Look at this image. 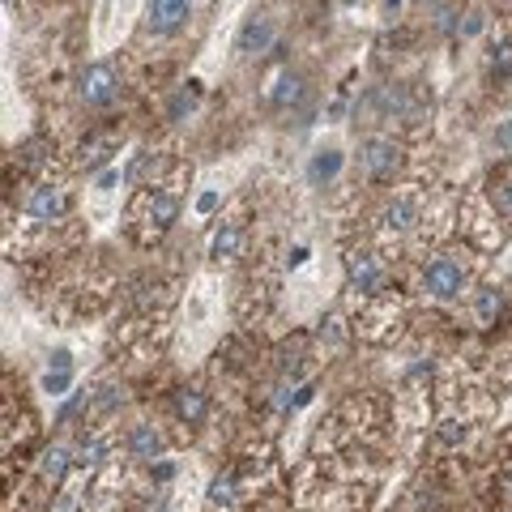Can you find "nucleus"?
I'll return each mask as SVG.
<instances>
[{"label":"nucleus","mask_w":512,"mask_h":512,"mask_svg":"<svg viewBox=\"0 0 512 512\" xmlns=\"http://www.w3.org/2000/svg\"><path fill=\"white\" fill-rule=\"evenodd\" d=\"M184 154H175L171 146H146V150H137L133 158H128V167H124V188L133 192L141 184H150L158 180V175H167L175 163H180Z\"/></svg>","instance_id":"a211bd4d"},{"label":"nucleus","mask_w":512,"mask_h":512,"mask_svg":"<svg viewBox=\"0 0 512 512\" xmlns=\"http://www.w3.org/2000/svg\"><path fill=\"white\" fill-rule=\"evenodd\" d=\"M252 235H256V197H252V192H239V197L214 222L210 265H218V269L244 265L248 252H252Z\"/></svg>","instance_id":"9d476101"},{"label":"nucleus","mask_w":512,"mask_h":512,"mask_svg":"<svg viewBox=\"0 0 512 512\" xmlns=\"http://www.w3.org/2000/svg\"><path fill=\"white\" fill-rule=\"evenodd\" d=\"M282 39V18L274 13V5L252 9L244 26L235 30V60H261L265 52H274Z\"/></svg>","instance_id":"dca6fc26"},{"label":"nucleus","mask_w":512,"mask_h":512,"mask_svg":"<svg viewBox=\"0 0 512 512\" xmlns=\"http://www.w3.org/2000/svg\"><path fill=\"white\" fill-rule=\"evenodd\" d=\"M124 137H128L124 116H116V120H94V124H77L73 137L64 141V158H69V171H73V175H90V171L107 167L111 158L120 154Z\"/></svg>","instance_id":"9b49d317"},{"label":"nucleus","mask_w":512,"mask_h":512,"mask_svg":"<svg viewBox=\"0 0 512 512\" xmlns=\"http://www.w3.org/2000/svg\"><path fill=\"white\" fill-rule=\"evenodd\" d=\"M265 107L274 111V116H295L299 128L312 124V111H316V90H312V77L303 69H286L274 77V86L265 94Z\"/></svg>","instance_id":"4468645a"},{"label":"nucleus","mask_w":512,"mask_h":512,"mask_svg":"<svg viewBox=\"0 0 512 512\" xmlns=\"http://www.w3.org/2000/svg\"><path fill=\"white\" fill-rule=\"evenodd\" d=\"M282 274H286V256H278L274 244H256L244 261L239 274V291H235V325L256 333L274 316L278 299H282Z\"/></svg>","instance_id":"0eeeda50"},{"label":"nucleus","mask_w":512,"mask_h":512,"mask_svg":"<svg viewBox=\"0 0 512 512\" xmlns=\"http://www.w3.org/2000/svg\"><path fill=\"white\" fill-rule=\"evenodd\" d=\"M478 282H483V252L470 248L466 239H448V244L431 248L406 274L419 312H461L478 291Z\"/></svg>","instance_id":"7ed1b4c3"},{"label":"nucleus","mask_w":512,"mask_h":512,"mask_svg":"<svg viewBox=\"0 0 512 512\" xmlns=\"http://www.w3.org/2000/svg\"><path fill=\"white\" fill-rule=\"evenodd\" d=\"M197 210H201V214H214V210H218V192H205V197L197 201Z\"/></svg>","instance_id":"393cba45"},{"label":"nucleus","mask_w":512,"mask_h":512,"mask_svg":"<svg viewBox=\"0 0 512 512\" xmlns=\"http://www.w3.org/2000/svg\"><path fill=\"white\" fill-rule=\"evenodd\" d=\"M137 94H141V60L133 52L90 60L73 73V82H69L73 111L86 116V124L124 116V107L137 103Z\"/></svg>","instance_id":"39448f33"},{"label":"nucleus","mask_w":512,"mask_h":512,"mask_svg":"<svg viewBox=\"0 0 512 512\" xmlns=\"http://www.w3.org/2000/svg\"><path fill=\"white\" fill-rule=\"evenodd\" d=\"M69 380H73V359L64 355V350H56L52 355V363H47V376H43V389L52 393V397H60L64 389H69Z\"/></svg>","instance_id":"4be33fe9"},{"label":"nucleus","mask_w":512,"mask_h":512,"mask_svg":"<svg viewBox=\"0 0 512 512\" xmlns=\"http://www.w3.org/2000/svg\"><path fill=\"white\" fill-rule=\"evenodd\" d=\"M338 167H342V154L338 150H320L316 158H312V184H320V180H333L338 175Z\"/></svg>","instance_id":"5701e85b"},{"label":"nucleus","mask_w":512,"mask_h":512,"mask_svg":"<svg viewBox=\"0 0 512 512\" xmlns=\"http://www.w3.org/2000/svg\"><path fill=\"white\" fill-rule=\"evenodd\" d=\"M431 111H436L431 86L414 82V77H384V82L367 86V94L355 103V120L406 141H419L431 128Z\"/></svg>","instance_id":"423d86ee"},{"label":"nucleus","mask_w":512,"mask_h":512,"mask_svg":"<svg viewBox=\"0 0 512 512\" xmlns=\"http://www.w3.org/2000/svg\"><path fill=\"white\" fill-rule=\"evenodd\" d=\"M167 448H171V431L158 419H137L133 427H124V436H120V457H124V466H133V470L154 466L158 457H167Z\"/></svg>","instance_id":"2eb2a0df"},{"label":"nucleus","mask_w":512,"mask_h":512,"mask_svg":"<svg viewBox=\"0 0 512 512\" xmlns=\"http://www.w3.org/2000/svg\"><path fill=\"white\" fill-rule=\"evenodd\" d=\"M18 5H56V0H18ZM9 9H13V0H9Z\"/></svg>","instance_id":"a878e982"},{"label":"nucleus","mask_w":512,"mask_h":512,"mask_svg":"<svg viewBox=\"0 0 512 512\" xmlns=\"http://www.w3.org/2000/svg\"><path fill=\"white\" fill-rule=\"evenodd\" d=\"M205 5H210V0H146L128 52H133L137 60L167 52V47H175L192 26H197Z\"/></svg>","instance_id":"1a4fd4ad"},{"label":"nucleus","mask_w":512,"mask_h":512,"mask_svg":"<svg viewBox=\"0 0 512 512\" xmlns=\"http://www.w3.org/2000/svg\"><path fill=\"white\" fill-rule=\"evenodd\" d=\"M167 414H171V423L180 427V440L205 436L210 423H214V414H218V389H214V380L201 376V380L175 384V389L167 393Z\"/></svg>","instance_id":"ddd939ff"},{"label":"nucleus","mask_w":512,"mask_h":512,"mask_svg":"<svg viewBox=\"0 0 512 512\" xmlns=\"http://www.w3.org/2000/svg\"><path fill=\"white\" fill-rule=\"evenodd\" d=\"M457 205L461 197L440 180L427 175H410L397 188L380 192L372 210L359 218V235L389 256L393 265H419L431 248H440L457 231Z\"/></svg>","instance_id":"f257e3e1"},{"label":"nucleus","mask_w":512,"mask_h":512,"mask_svg":"<svg viewBox=\"0 0 512 512\" xmlns=\"http://www.w3.org/2000/svg\"><path fill=\"white\" fill-rule=\"evenodd\" d=\"M188 180H192V163L180 158L167 175H158V180L128 192V205H124V239H128V248L158 252L167 244L171 231L180 227Z\"/></svg>","instance_id":"20e7f679"},{"label":"nucleus","mask_w":512,"mask_h":512,"mask_svg":"<svg viewBox=\"0 0 512 512\" xmlns=\"http://www.w3.org/2000/svg\"><path fill=\"white\" fill-rule=\"evenodd\" d=\"M457 235L466 239L470 248H478L483 256L491 252H500L508 244V235H512V222L495 210V205L487 201V192L483 188H466L461 192V205H457Z\"/></svg>","instance_id":"f8f14e48"},{"label":"nucleus","mask_w":512,"mask_h":512,"mask_svg":"<svg viewBox=\"0 0 512 512\" xmlns=\"http://www.w3.org/2000/svg\"><path fill=\"white\" fill-rule=\"evenodd\" d=\"M201 99H205V86L197 82V77H188V82L167 86L154 99V107H158V116H163V124H180V120H188L192 111L201 107Z\"/></svg>","instance_id":"6ab92c4d"},{"label":"nucleus","mask_w":512,"mask_h":512,"mask_svg":"<svg viewBox=\"0 0 512 512\" xmlns=\"http://www.w3.org/2000/svg\"><path fill=\"white\" fill-rule=\"evenodd\" d=\"M487 495H504L512 504V431L495 444V457L487 466Z\"/></svg>","instance_id":"412c9836"},{"label":"nucleus","mask_w":512,"mask_h":512,"mask_svg":"<svg viewBox=\"0 0 512 512\" xmlns=\"http://www.w3.org/2000/svg\"><path fill=\"white\" fill-rule=\"evenodd\" d=\"M478 188H483L487 201L512 222V158H500V163H495L483 180H478Z\"/></svg>","instance_id":"aec40b11"},{"label":"nucleus","mask_w":512,"mask_h":512,"mask_svg":"<svg viewBox=\"0 0 512 512\" xmlns=\"http://www.w3.org/2000/svg\"><path fill=\"white\" fill-rule=\"evenodd\" d=\"M180 295V274L175 269H137L120 282L116 295V329H111V350L137 363H158L171 338V312Z\"/></svg>","instance_id":"f03ea898"},{"label":"nucleus","mask_w":512,"mask_h":512,"mask_svg":"<svg viewBox=\"0 0 512 512\" xmlns=\"http://www.w3.org/2000/svg\"><path fill=\"white\" fill-rule=\"evenodd\" d=\"M252 512H291V504L274 500V491H269V495H256V508Z\"/></svg>","instance_id":"b1692460"},{"label":"nucleus","mask_w":512,"mask_h":512,"mask_svg":"<svg viewBox=\"0 0 512 512\" xmlns=\"http://www.w3.org/2000/svg\"><path fill=\"white\" fill-rule=\"evenodd\" d=\"M483 82H487V90H504L512 82V13H504V18L491 26V35H487Z\"/></svg>","instance_id":"f3484780"},{"label":"nucleus","mask_w":512,"mask_h":512,"mask_svg":"<svg viewBox=\"0 0 512 512\" xmlns=\"http://www.w3.org/2000/svg\"><path fill=\"white\" fill-rule=\"evenodd\" d=\"M414 141L397 137V133H384V128H367L359 137V150H355V188L363 192H389L402 180H410L414 171Z\"/></svg>","instance_id":"6e6552de"},{"label":"nucleus","mask_w":512,"mask_h":512,"mask_svg":"<svg viewBox=\"0 0 512 512\" xmlns=\"http://www.w3.org/2000/svg\"><path fill=\"white\" fill-rule=\"evenodd\" d=\"M346 5H355V0H346Z\"/></svg>","instance_id":"bb28decb"}]
</instances>
